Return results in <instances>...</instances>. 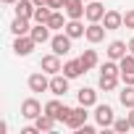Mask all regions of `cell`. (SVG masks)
Returning <instances> with one entry per match:
<instances>
[{"mask_svg": "<svg viewBox=\"0 0 134 134\" xmlns=\"http://www.w3.org/2000/svg\"><path fill=\"white\" fill-rule=\"evenodd\" d=\"M29 34L34 37V42H47V40H50V26H47V24H37Z\"/></svg>", "mask_w": 134, "mask_h": 134, "instance_id": "23", "label": "cell"}, {"mask_svg": "<svg viewBox=\"0 0 134 134\" xmlns=\"http://www.w3.org/2000/svg\"><path fill=\"white\" fill-rule=\"evenodd\" d=\"M129 53L134 55V40H129Z\"/></svg>", "mask_w": 134, "mask_h": 134, "instance_id": "34", "label": "cell"}, {"mask_svg": "<svg viewBox=\"0 0 134 134\" xmlns=\"http://www.w3.org/2000/svg\"><path fill=\"white\" fill-rule=\"evenodd\" d=\"M79 60L84 63V69H92V66H97V53H95V50H84Z\"/></svg>", "mask_w": 134, "mask_h": 134, "instance_id": "26", "label": "cell"}, {"mask_svg": "<svg viewBox=\"0 0 134 134\" xmlns=\"http://www.w3.org/2000/svg\"><path fill=\"white\" fill-rule=\"evenodd\" d=\"M124 26H126V29H134V8H129V11L124 13Z\"/></svg>", "mask_w": 134, "mask_h": 134, "instance_id": "29", "label": "cell"}, {"mask_svg": "<svg viewBox=\"0 0 134 134\" xmlns=\"http://www.w3.org/2000/svg\"><path fill=\"white\" fill-rule=\"evenodd\" d=\"M95 118H97L100 126H113V121H116L110 105H97V108H95Z\"/></svg>", "mask_w": 134, "mask_h": 134, "instance_id": "9", "label": "cell"}, {"mask_svg": "<svg viewBox=\"0 0 134 134\" xmlns=\"http://www.w3.org/2000/svg\"><path fill=\"white\" fill-rule=\"evenodd\" d=\"M47 26H50V29H66V26H63V16H60V13H53L50 21H47Z\"/></svg>", "mask_w": 134, "mask_h": 134, "instance_id": "27", "label": "cell"}, {"mask_svg": "<svg viewBox=\"0 0 134 134\" xmlns=\"http://www.w3.org/2000/svg\"><path fill=\"white\" fill-rule=\"evenodd\" d=\"M40 66H42V71H47V74H58V71H63V66H60V60H58L55 53H53V55H45Z\"/></svg>", "mask_w": 134, "mask_h": 134, "instance_id": "15", "label": "cell"}, {"mask_svg": "<svg viewBox=\"0 0 134 134\" xmlns=\"http://www.w3.org/2000/svg\"><path fill=\"white\" fill-rule=\"evenodd\" d=\"M34 126H37L40 131H53V126H55V118H53L50 113H40V116L34 118Z\"/></svg>", "mask_w": 134, "mask_h": 134, "instance_id": "20", "label": "cell"}, {"mask_svg": "<svg viewBox=\"0 0 134 134\" xmlns=\"http://www.w3.org/2000/svg\"><path fill=\"white\" fill-rule=\"evenodd\" d=\"M45 113H50L55 121H69V113H71V108H66L63 103H58V100H50L47 105H45Z\"/></svg>", "mask_w": 134, "mask_h": 134, "instance_id": "1", "label": "cell"}, {"mask_svg": "<svg viewBox=\"0 0 134 134\" xmlns=\"http://www.w3.org/2000/svg\"><path fill=\"white\" fill-rule=\"evenodd\" d=\"M34 11H37L34 0H16V16H21V19H34Z\"/></svg>", "mask_w": 134, "mask_h": 134, "instance_id": "11", "label": "cell"}, {"mask_svg": "<svg viewBox=\"0 0 134 134\" xmlns=\"http://www.w3.org/2000/svg\"><path fill=\"white\" fill-rule=\"evenodd\" d=\"M40 113H42V108H40V103H37L34 97H29V100H24V103H21V116H24V118L34 121Z\"/></svg>", "mask_w": 134, "mask_h": 134, "instance_id": "8", "label": "cell"}, {"mask_svg": "<svg viewBox=\"0 0 134 134\" xmlns=\"http://www.w3.org/2000/svg\"><path fill=\"white\" fill-rule=\"evenodd\" d=\"M79 105H84V108H90V105H95L97 103V92L95 90H90V87H84V90H79Z\"/></svg>", "mask_w": 134, "mask_h": 134, "instance_id": "19", "label": "cell"}, {"mask_svg": "<svg viewBox=\"0 0 134 134\" xmlns=\"http://www.w3.org/2000/svg\"><path fill=\"white\" fill-rule=\"evenodd\" d=\"M87 21H103V16H105V8L97 3V0H92V3H87Z\"/></svg>", "mask_w": 134, "mask_h": 134, "instance_id": "17", "label": "cell"}, {"mask_svg": "<svg viewBox=\"0 0 134 134\" xmlns=\"http://www.w3.org/2000/svg\"><path fill=\"white\" fill-rule=\"evenodd\" d=\"M34 37L32 34H21V37H16V42H13V50L19 53V55H29L32 50H34Z\"/></svg>", "mask_w": 134, "mask_h": 134, "instance_id": "5", "label": "cell"}, {"mask_svg": "<svg viewBox=\"0 0 134 134\" xmlns=\"http://www.w3.org/2000/svg\"><path fill=\"white\" fill-rule=\"evenodd\" d=\"M29 90H32V92H45V90H50L47 76H45V74H32V76H29Z\"/></svg>", "mask_w": 134, "mask_h": 134, "instance_id": "14", "label": "cell"}, {"mask_svg": "<svg viewBox=\"0 0 134 134\" xmlns=\"http://www.w3.org/2000/svg\"><path fill=\"white\" fill-rule=\"evenodd\" d=\"M50 92L53 95H66L69 92V76H58V74H53V79H50Z\"/></svg>", "mask_w": 134, "mask_h": 134, "instance_id": "12", "label": "cell"}, {"mask_svg": "<svg viewBox=\"0 0 134 134\" xmlns=\"http://www.w3.org/2000/svg\"><path fill=\"white\" fill-rule=\"evenodd\" d=\"M118 66H121V79H124V84H134V55H124V58L118 60Z\"/></svg>", "mask_w": 134, "mask_h": 134, "instance_id": "3", "label": "cell"}, {"mask_svg": "<svg viewBox=\"0 0 134 134\" xmlns=\"http://www.w3.org/2000/svg\"><path fill=\"white\" fill-rule=\"evenodd\" d=\"M116 84H118V74H100V90L103 92H113L116 90Z\"/></svg>", "mask_w": 134, "mask_h": 134, "instance_id": "18", "label": "cell"}, {"mask_svg": "<svg viewBox=\"0 0 134 134\" xmlns=\"http://www.w3.org/2000/svg\"><path fill=\"white\" fill-rule=\"evenodd\" d=\"M50 45H53V53L55 55H66V53H71V37L69 34H55L53 40H50Z\"/></svg>", "mask_w": 134, "mask_h": 134, "instance_id": "2", "label": "cell"}, {"mask_svg": "<svg viewBox=\"0 0 134 134\" xmlns=\"http://www.w3.org/2000/svg\"><path fill=\"white\" fill-rule=\"evenodd\" d=\"M129 121H131V129H134V108H131V113H129Z\"/></svg>", "mask_w": 134, "mask_h": 134, "instance_id": "33", "label": "cell"}, {"mask_svg": "<svg viewBox=\"0 0 134 134\" xmlns=\"http://www.w3.org/2000/svg\"><path fill=\"white\" fill-rule=\"evenodd\" d=\"M3 3H16V0H3Z\"/></svg>", "mask_w": 134, "mask_h": 134, "instance_id": "35", "label": "cell"}, {"mask_svg": "<svg viewBox=\"0 0 134 134\" xmlns=\"http://www.w3.org/2000/svg\"><path fill=\"white\" fill-rule=\"evenodd\" d=\"M76 131H79V134H95V126H90V124H84V126H79Z\"/></svg>", "mask_w": 134, "mask_h": 134, "instance_id": "30", "label": "cell"}, {"mask_svg": "<svg viewBox=\"0 0 134 134\" xmlns=\"http://www.w3.org/2000/svg\"><path fill=\"white\" fill-rule=\"evenodd\" d=\"M84 124H87V110H84V105H79V108H71L66 126H71V129H79V126H84Z\"/></svg>", "mask_w": 134, "mask_h": 134, "instance_id": "6", "label": "cell"}, {"mask_svg": "<svg viewBox=\"0 0 134 134\" xmlns=\"http://www.w3.org/2000/svg\"><path fill=\"white\" fill-rule=\"evenodd\" d=\"M47 5H50V8H55V11H58V8H63V0H50V3H47Z\"/></svg>", "mask_w": 134, "mask_h": 134, "instance_id": "31", "label": "cell"}, {"mask_svg": "<svg viewBox=\"0 0 134 134\" xmlns=\"http://www.w3.org/2000/svg\"><path fill=\"white\" fill-rule=\"evenodd\" d=\"M50 16H53V8L50 5H37V11H34V21L37 24H47Z\"/></svg>", "mask_w": 134, "mask_h": 134, "instance_id": "24", "label": "cell"}, {"mask_svg": "<svg viewBox=\"0 0 134 134\" xmlns=\"http://www.w3.org/2000/svg\"><path fill=\"white\" fill-rule=\"evenodd\" d=\"M103 26L108 29V32H113V29H118V26H124V13H118V11H105V16H103Z\"/></svg>", "mask_w": 134, "mask_h": 134, "instance_id": "10", "label": "cell"}, {"mask_svg": "<svg viewBox=\"0 0 134 134\" xmlns=\"http://www.w3.org/2000/svg\"><path fill=\"white\" fill-rule=\"evenodd\" d=\"M113 129H116V131H129V129H131V121H129V116H126V118H118V121H113Z\"/></svg>", "mask_w": 134, "mask_h": 134, "instance_id": "28", "label": "cell"}, {"mask_svg": "<svg viewBox=\"0 0 134 134\" xmlns=\"http://www.w3.org/2000/svg\"><path fill=\"white\" fill-rule=\"evenodd\" d=\"M50 0H34V5H47Z\"/></svg>", "mask_w": 134, "mask_h": 134, "instance_id": "32", "label": "cell"}, {"mask_svg": "<svg viewBox=\"0 0 134 134\" xmlns=\"http://www.w3.org/2000/svg\"><path fill=\"white\" fill-rule=\"evenodd\" d=\"M11 32L16 34V37H21V34H29L32 29H29V19H21V16H16L13 19V24H11Z\"/></svg>", "mask_w": 134, "mask_h": 134, "instance_id": "21", "label": "cell"}, {"mask_svg": "<svg viewBox=\"0 0 134 134\" xmlns=\"http://www.w3.org/2000/svg\"><path fill=\"white\" fill-rule=\"evenodd\" d=\"M105 26H100L97 21H90V26H87V32H84V37L92 42V45H97V42H103V37H105Z\"/></svg>", "mask_w": 134, "mask_h": 134, "instance_id": "7", "label": "cell"}, {"mask_svg": "<svg viewBox=\"0 0 134 134\" xmlns=\"http://www.w3.org/2000/svg\"><path fill=\"white\" fill-rule=\"evenodd\" d=\"M84 3H92V0H84Z\"/></svg>", "mask_w": 134, "mask_h": 134, "instance_id": "36", "label": "cell"}, {"mask_svg": "<svg viewBox=\"0 0 134 134\" xmlns=\"http://www.w3.org/2000/svg\"><path fill=\"white\" fill-rule=\"evenodd\" d=\"M84 32H87V29L82 26V21H79V19H71L69 24H66V34H69L71 40H76V37H82Z\"/></svg>", "mask_w": 134, "mask_h": 134, "instance_id": "22", "label": "cell"}, {"mask_svg": "<svg viewBox=\"0 0 134 134\" xmlns=\"http://www.w3.org/2000/svg\"><path fill=\"white\" fill-rule=\"evenodd\" d=\"M118 97H121L124 108H134V84H126V87H124V92H121Z\"/></svg>", "mask_w": 134, "mask_h": 134, "instance_id": "25", "label": "cell"}, {"mask_svg": "<svg viewBox=\"0 0 134 134\" xmlns=\"http://www.w3.org/2000/svg\"><path fill=\"white\" fill-rule=\"evenodd\" d=\"M84 71H87V69H84V63H82V60H69V63L63 66V74L69 76V79H76V76H82Z\"/></svg>", "mask_w": 134, "mask_h": 134, "instance_id": "16", "label": "cell"}, {"mask_svg": "<svg viewBox=\"0 0 134 134\" xmlns=\"http://www.w3.org/2000/svg\"><path fill=\"white\" fill-rule=\"evenodd\" d=\"M126 50H129V45L121 42V40H116V42L108 45V58H110V60H121V58L126 55Z\"/></svg>", "mask_w": 134, "mask_h": 134, "instance_id": "13", "label": "cell"}, {"mask_svg": "<svg viewBox=\"0 0 134 134\" xmlns=\"http://www.w3.org/2000/svg\"><path fill=\"white\" fill-rule=\"evenodd\" d=\"M63 11H66L69 19H82V16L87 13L84 0H63Z\"/></svg>", "mask_w": 134, "mask_h": 134, "instance_id": "4", "label": "cell"}]
</instances>
